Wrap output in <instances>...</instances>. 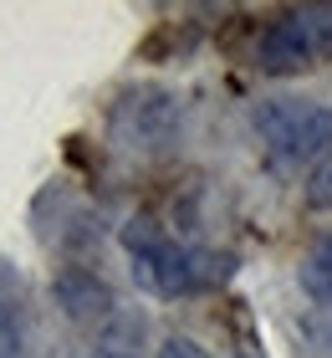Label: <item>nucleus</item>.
Segmentation results:
<instances>
[{"label": "nucleus", "mask_w": 332, "mask_h": 358, "mask_svg": "<svg viewBox=\"0 0 332 358\" xmlns=\"http://www.w3.org/2000/svg\"><path fill=\"white\" fill-rule=\"evenodd\" d=\"M179 134V97L164 87H133L113 108V138L123 149H164Z\"/></svg>", "instance_id": "20e7f679"}, {"label": "nucleus", "mask_w": 332, "mask_h": 358, "mask_svg": "<svg viewBox=\"0 0 332 358\" xmlns=\"http://www.w3.org/2000/svg\"><path fill=\"white\" fill-rule=\"evenodd\" d=\"M261 72L287 77L302 72L312 62L332 57V6H296L287 15H276L261 36Z\"/></svg>", "instance_id": "f03ea898"}, {"label": "nucleus", "mask_w": 332, "mask_h": 358, "mask_svg": "<svg viewBox=\"0 0 332 358\" xmlns=\"http://www.w3.org/2000/svg\"><path fill=\"white\" fill-rule=\"evenodd\" d=\"M302 282H307V292H312L317 302H327V307H332V236H327L322 246L307 256V266H302Z\"/></svg>", "instance_id": "423d86ee"}, {"label": "nucleus", "mask_w": 332, "mask_h": 358, "mask_svg": "<svg viewBox=\"0 0 332 358\" xmlns=\"http://www.w3.org/2000/svg\"><path fill=\"white\" fill-rule=\"evenodd\" d=\"M57 297H62V307H66L72 317H103L108 307H113L108 287H103V282H92L87 271H66L62 282H57Z\"/></svg>", "instance_id": "39448f33"}, {"label": "nucleus", "mask_w": 332, "mask_h": 358, "mask_svg": "<svg viewBox=\"0 0 332 358\" xmlns=\"http://www.w3.org/2000/svg\"><path fill=\"white\" fill-rule=\"evenodd\" d=\"M307 205L312 210H332V159L312 174V185H307Z\"/></svg>", "instance_id": "6e6552de"}, {"label": "nucleus", "mask_w": 332, "mask_h": 358, "mask_svg": "<svg viewBox=\"0 0 332 358\" xmlns=\"http://www.w3.org/2000/svg\"><path fill=\"white\" fill-rule=\"evenodd\" d=\"M0 358H26L21 313H15V302H6V297H0Z\"/></svg>", "instance_id": "0eeeda50"}, {"label": "nucleus", "mask_w": 332, "mask_h": 358, "mask_svg": "<svg viewBox=\"0 0 332 358\" xmlns=\"http://www.w3.org/2000/svg\"><path fill=\"white\" fill-rule=\"evenodd\" d=\"M97 358H123V353H97Z\"/></svg>", "instance_id": "1a4fd4ad"}, {"label": "nucleus", "mask_w": 332, "mask_h": 358, "mask_svg": "<svg viewBox=\"0 0 332 358\" xmlns=\"http://www.w3.org/2000/svg\"><path fill=\"white\" fill-rule=\"evenodd\" d=\"M123 246L133 256V282L154 297H189V292L220 287L230 276V256L199 251V246H179L148 220H133L123 231Z\"/></svg>", "instance_id": "f257e3e1"}, {"label": "nucleus", "mask_w": 332, "mask_h": 358, "mask_svg": "<svg viewBox=\"0 0 332 358\" xmlns=\"http://www.w3.org/2000/svg\"><path fill=\"white\" fill-rule=\"evenodd\" d=\"M256 134L281 164H302V159H317L322 149H332V108L276 97V103L256 108Z\"/></svg>", "instance_id": "7ed1b4c3"}]
</instances>
